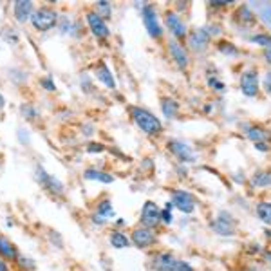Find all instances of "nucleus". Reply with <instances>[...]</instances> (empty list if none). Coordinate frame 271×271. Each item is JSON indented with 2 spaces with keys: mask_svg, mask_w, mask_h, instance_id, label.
Here are the masks:
<instances>
[{
  "mask_svg": "<svg viewBox=\"0 0 271 271\" xmlns=\"http://www.w3.org/2000/svg\"><path fill=\"white\" fill-rule=\"evenodd\" d=\"M130 112H132V118H134V121H136V125H138L139 129H141L145 134L154 136V134L161 132V129H163L161 121H159L154 114H150L148 110L139 109V107H134Z\"/></svg>",
  "mask_w": 271,
  "mask_h": 271,
  "instance_id": "1",
  "label": "nucleus"
},
{
  "mask_svg": "<svg viewBox=\"0 0 271 271\" xmlns=\"http://www.w3.org/2000/svg\"><path fill=\"white\" fill-rule=\"evenodd\" d=\"M154 270L156 271H194V268L185 261H177L170 253H163L154 259Z\"/></svg>",
  "mask_w": 271,
  "mask_h": 271,
  "instance_id": "2",
  "label": "nucleus"
},
{
  "mask_svg": "<svg viewBox=\"0 0 271 271\" xmlns=\"http://www.w3.org/2000/svg\"><path fill=\"white\" fill-rule=\"evenodd\" d=\"M31 22L40 31H49L52 25L56 24V13L52 9H49V7H42V9H38L31 16Z\"/></svg>",
  "mask_w": 271,
  "mask_h": 271,
  "instance_id": "3",
  "label": "nucleus"
},
{
  "mask_svg": "<svg viewBox=\"0 0 271 271\" xmlns=\"http://www.w3.org/2000/svg\"><path fill=\"white\" fill-rule=\"evenodd\" d=\"M159 221H161V210L157 208L156 203H152V201H147L145 203V206H143L141 210V223L145 228H154V226H157L159 224Z\"/></svg>",
  "mask_w": 271,
  "mask_h": 271,
  "instance_id": "4",
  "label": "nucleus"
},
{
  "mask_svg": "<svg viewBox=\"0 0 271 271\" xmlns=\"http://www.w3.org/2000/svg\"><path fill=\"white\" fill-rule=\"evenodd\" d=\"M143 22H145V27L150 33V36H154V38L161 36V25L157 22V13L154 5H145L143 7Z\"/></svg>",
  "mask_w": 271,
  "mask_h": 271,
  "instance_id": "5",
  "label": "nucleus"
},
{
  "mask_svg": "<svg viewBox=\"0 0 271 271\" xmlns=\"http://www.w3.org/2000/svg\"><path fill=\"white\" fill-rule=\"evenodd\" d=\"M241 89L246 96H255L259 92V74L255 71H246L241 76Z\"/></svg>",
  "mask_w": 271,
  "mask_h": 271,
  "instance_id": "6",
  "label": "nucleus"
},
{
  "mask_svg": "<svg viewBox=\"0 0 271 271\" xmlns=\"http://www.w3.org/2000/svg\"><path fill=\"white\" fill-rule=\"evenodd\" d=\"M172 205L177 206L181 212L185 214H192L195 208V203L192 199V195L188 192H174V197H172Z\"/></svg>",
  "mask_w": 271,
  "mask_h": 271,
  "instance_id": "7",
  "label": "nucleus"
},
{
  "mask_svg": "<svg viewBox=\"0 0 271 271\" xmlns=\"http://www.w3.org/2000/svg\"><path fill=\"white\" fill-rule=\"evenodd\" d=\"M87 22L90 25V31L98 36V38H107L109 36V27L105 25L103 18L98 13H89L87 14Z\"/></svg>",
  "mask_w": 271,
  "mask_h": 271,
  "instance_id": "8",
  "label": "nucleus"
},
{
  "mask_svg": "<svg viewBox=\"0 0 271 271\" xmlns=\"http://www.w3.org/2000/svg\"><path fill=\"white\" fill-rule=\"evenodd\" d=\"M132 243L138 248H148L156 243V235L150 232V228H138L132 233Z\"/></svg>",
  "mask_w": 271,
  "mask_h": 271,
  "instance_id": "9",
  "label": "nucleus"
},
{
  "mask_svg": "<svg viewBox=\"0 0 271 271\" xmlns=\"http://www.w3.org/2000/svg\"><path fill=\"white\" fill-rule=\"evenodd\" d=\"M208 40L210 34L206 33L205 29H195V31L190 33V36H188V45H190L192 51H203L208 45Z\"/></svg>",
  "mask_w": 271,
  "mask_h": 271,
  "instance_id": "10",
  "label": "nucleus"
},
{
  "mask_svg": "<svg viewBox=\"0 0 271 271\" xmlns=\"http://www.w3.org/2000/svg\"><path fill=\"white\" fill-rule=\"evenodd\" d=\"M167 25L176 38H185L186 36V25L177 13H172V11L167 13Z\"/></svg>",
  "mask_w": 271,
  "mask_h": 271,
  "instance_id": "11",
  "label": "nucleus"
},
{
  "mask_svg": "<svg viewBox=\"0 0 271 271\" xmlns=\"http://www.w3.org/2000/svg\"><path fill=\"white\" fill-rule=\"evenodd\" d=\"M248 138L252 139L255 145H257L259 150L262 152H266L268 150V143H270V132H266L264 129L261 127H252V129L248 130Z\"/></svg>",
  "mask_w": 271,
  "mask_h": 271,
  "instance_id": "12",
  "label": "nucleus"
},
{
  "mask_svg": "<svg viewBox=\"0 0 271 271\" xmlns=\"http://www.w3.org/2000/svg\"><path fill=\"white\" fill-rule=\"evenodd\" d=\"M168 49H170V54H172V58L176 60L177 65L179 67L188 65V54H186L185 47H183L181 43H177L176 40H172V42L168 43Z\"/></svg>",
  "mask_w": 271,
  "mask_h": 271,
  "instance_id": "13",
  "label": "nucleus"
},
{
  "mask_svg": "<svg viewBox=\"0 0 271 271\" xmlns=\"http://www.w3.org/2000/svg\"><path fill=\"white\" fill-rule=\"evenodd\" d=\"M168 148H170V152H174L177 157H179L181 161H194V154L192 150L186 145L179 141H168Z\"/></svg>",
  "mask_w": 271,
  "mask_h": 271,
  "instance_id": "14",
  "label": "nucleus"
},
{
  "mask_svg": "<svg viewBox=\"0 0 271 271\" xmlns=\"http://www.w3.org/2000/svg\"><path fill=\"white\" fill-rule=\"evenodd\" d=\"M31 13H33V4L29 0H18L14 4V16L18 22H25L29 16H33Z\"/></svg>",
  "mask_w": 271,
  "mask_h": 271,
  "instance_id": "15",
  "label": "nucleus"
},
{
  "mask_svg": "<svg viewBox=\"0 0 271 271\" xmlns=\"http://www.w3.org/2000/svg\"><path fill=\"white\" fill-rule=\"evenodd\" d=\"M38 179L42 181V185L47 188V190H51V192H56V194H62V183L58 179H54L52 176H47L45 172L40 168L38 170Z\"/></svg>",
  "mask_w": 271,
  "mask_h": 271,
  "instance_id": "16",
  "label": "nucleus"
},
{
  "mask_svg": "<svg viewBox=\"0 0 271 271\" xmlns=\"http://www.w3.org/2000/svg\"><path fill=\"white\" fill-rule=\"evenodd\" d=\"M96 76H98V80H100V81H103V83H105L107 87H110V89H114V87H116L114 78H112V74H110L109 67L105 65L103 62H101L100 65L96 67Z\"/></svg>",
  "mask_w": 271,
  "mask_h": 271,
  "instance_id": "17",
  "label": "nucleus"
},
{
  "mask_svg": "<svg viewBox=\"0 0 271 271\" xmlns=\"http://www.w3.org/2000/svg\"><path fill=\"white\" fill-rule=\"evenodd\" d=\"M110 244L118 250H123V248H129L130 246V241L127 239V235H123L121 232H112L110 235Z\"/></svg>",
  "mask_w": 271,
  "mask_h": 271,
  "instance_id": "18",
  "label": "nucleus"
},
{
  "mask_svg": "<svg viewBox=\"0 0 271 271\" xmlns=\"http://www.w3.org/2000/svg\"><path fill=\"white\" fill-rule=\"evenodd\" d=\"M85 179L101 181V183H112V181H114V177L109 176V174H105V172H100V170H87L85 172Z\"/></svg>",
  "mask_w": 271,
  "mask_h": 271,
  "instance_id": "19",
  "label": "nucleus"
},
{
  "mask_svg": "<svg viewBox=\"0 0 271 271\" xmlns=\"http://www.w3.org/2000/svg\"><path fill=\"white\" fill-rule=\"evenodd\" d=\"M257 215L261 217L262 223L271 224V203H261L257 206Z\"/></svg>",
  "mask_w": 271,
  "mask_h": 271,
  "instance_id": "20",
  "label": "nucleus"
},
{
  "mask_svg": "<svg viewBox=\"0 0 271 271\" xmlns=\"http://www.w3.org/2000/svg\"><path fill=\"white\" fill-rule=\"evenodd\" d=\"M212 228H214L215 232H219L221 235H233V228L226 223V219H217L212 224Z\"/></svg>",
  "mask_w": 271,
  "mask_h": 271,
  "instance_id": "21",
  "label": "nucleus"
},
{
  "mask_svg": "<svg viewBox=\"0 0 271 271\" xmlns=\"http://www.w3.org/2000/svg\"><path fill=\"white\" fill-rule=\"evenodd\" d=\"M163 112H165L167 118H174L177 114V103L170 98H165L163 100Z\"/></svg>",
  "mask_w": 271,
  "mask_h": 271,
  "instance_id": "22",
  "label": "nucleus"
},
{
  "mask_svg": "<svg viewBox=\"0 0 271 271\" xmlns=\"http://www.w3.org/2000/svg\"><path fill=\"white\" fill-rule=\"evenodd\" d=\"M253 185H257V186L271 185V174L270 172H259V174H255V177H253Z\"/></svg>",
  "mask_w": 271,
  "mask_h": 271,
  "instance_id": "23",
  "label": "nucleus"
},
{
  "mask_svg": "<svg viewBox=\"0 0 271 271\" xmlns=\"http://www.w3.org/2000/svg\"><path fill=\"white\" fill-rule=\"evenodd\" d=\"M0 253L4 255V257H7V259H13L14 255H16V252H14V248L11 246L5 239H2L0 237Z\"/></svg>",
  "mask_w": 271,
  "mask_h": 271,
  "instance_id": "24",
  "label": "nucleus"
},
{
  "mask_svg": "<svg viewBox=\"0 0 271 271\" xmlns=\"http://www.w3.org/2000/svg\"><path fill=\"white\" fill-rule=\"evenodd\" d=\"M98 14L100 16H103V18H107V16H110V5L109 2H105V0H101V2H98Z\"/></svg>",
  "mask_w": 271,
  "mask_h": 271,
  "instance_id": "25",
  "label": "nucleus"
},
{
  "mask_svg": "<svg viewBox=\"0 0 271 271\" xmlns=\"http://www.w3.org/2000/svg\"><path fill=\"white\" fill-rule=\"evenodd\" d=\"M98 214H100V215H112V214H114L112 205H110L109 201H103V203H100V206H98Z\"/></svg>",
  "mask_w": 271,
  "mask_h": 271,
  "instance_id": "26",
  "label": "nucleus"
},
{
  "mask_svg": "<svg viewBox=\"0 0 271 271\" xmlns=\"http://www.w3.org/2000/svg\"><path fill=\"white\" fill-rule=\"evenodd\" d=\"M252 40L255 43H259V45H264V47L271 45V36H268V34H257V36H253Z\"/></svg>",
  "mask_w": 271,
  "mask_h": 271,
  "instance_id": "27",
  "label": "nucleus"
},
{
  "mask_svg": "<svg viewBox=\"0 0 271 271\" xmlns=\"http://www.w3.org/2000/svg\"><path fill=\"white\" fill-rule=\"evenodd\" d=\"M172 206H174V205H170V203H168L167 208L161 210V221H163V223H167V224L172 223V212H170Z\"/></svg>",
  "mask_w": 271,
  "mask_h": 271,
  "instance_id": "28",
  "label": "nucleus"
},
{
  "mask_svg": "<svg viewBox=\"0 0 271 271\" xmlns=\"http://www.w3.org/2000/svg\"><path fill=\"white\" fill-rule=\"evenodd\" d=\"M219 49L224 52V54H237V49L233 47L232 43H226V42H224V43H221V45H219Z\"/></svg>",
  "mask_w": 271,
  "mask_h": 271,
  "instance_id": "29",
  "label": "nucleus"
},
{
  "mask_svg": "<svg viewBox=\"0 0 271 271\" xmlns=\"http://www.w3.org/2000/svg\"><path fill=\"white\" fill-rule=\"evenodd\" d=\"M264 89H266L268 92L271 94V72H268V74H266V80H264Z\"/></svg>",
  "mask_w": 271,
  "mask_h": 271,
  "instance_id": "30",
  "label": "nucleus"
},
{
  "mask_svg": "<svg viewBox=\"0 0 271 271\" xmlns=\"http://www.w3.org/2000/svg\"><path fill=\"white\" fill-rule=\"evenodd\" d=\"M101 150H103V147H101V145H96V143L89 145V152H101Z\"/></svg>",
  "mask_w": 271,
  "mask_h": 271,
  "instance_id": "31",
  "label": "nucleus"
},
{
  "mask_svg": "<svg viewBox=\"0 0 271 271\" xmlns=\"http://www.w3.org/2000/svg\"><path fill=\"white\" fill-rule=\"evenodd\" d=\"M264 58H266L268 63H271V45H268V47L264 49Z\"/></svg>",
  "mask_w": 271,
  "mask_h": 271,
  "instance_id": "32",
  "label": "nucleus"
},
{
  "mask_svg": "<svg viewBox=\"0 0 271 271\" xmlns=\"http://www.w3.org/2000/svg\"><path fill=\"white\" fill-rule=\"evenodd\" d=\"M43 85L47 87L49 90H54V85H52V83H51V80H43Z\"/></svg>",
  "mask_w": 271,
  "mask_h": 271,
  "instance_id": "33",
  "label": "nucleus"
},
{
  "mask_svg": "<svg viewBox=\"0 0 271 271\" xmlns=\"http://www.w3.org/2000/svg\"><path fill=\"white\" fill-rule=\"evenodd\" d=\"M4 107V98H2V94H0V109Z\"/></svg>",
  "mask_w": 271,
  "mask_h": 271,
  "instance_id": "34",
  "label": "nucleus"
}]
</instances>
